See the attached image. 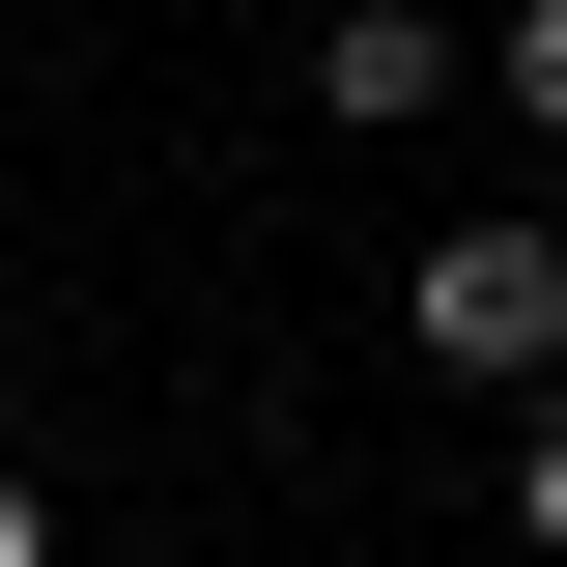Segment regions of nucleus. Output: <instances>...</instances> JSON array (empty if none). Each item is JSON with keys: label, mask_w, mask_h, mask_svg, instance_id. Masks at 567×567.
Here are the masks:
<instances>
[{"label": "nucleus", "mask_w": 567, "mask_h": 567, "mask_svg": "<svg viewBox=\"0 0 567 567\" xmlns=\"http://www.w3.org/2000/svg\"><path fill=\"white\" fill-rule=\"evenodd\" d=\"M425 369H567V227H454V256L398 284Z\"/></svg>", "instance_id": "f257e3e1"}, {"label": "nucleus", "mask_w": 567, "mask_h": 567, "mask_svg": "<svg viewBox=\"0 0 567 567\" xmlns=\"http://www.w3.org/2000/svg\"><path fill=\"white\" fill-rule=\"evenodd\" d=\"M454 85H483V58H454L425 0H341V29H312V114H341V142H398V114H454Z\"/></svg>", "instance_id": "f03ea898"}, {"label": "nucleus", "mask_w": 567, "mask_h": 567, "mask_svg": "<svg viewBox=\"0 0 567 567\" xmlns=\"http://www.w3.org/2000/svg\"><path fill=\"white\" fill-rule=\"evenodd\" d=\"M483 85L539 114V171H567V0H511V29H483Z\"/></svg>", "instance_id": "7ed1b4c3"}, {"label": "nucleus", "mask_w": 567, "mask_h": 567, "mask_svg": "<svg viewBox=\"0 0 567 567\" xmlns=\"http://www.w3.org/2000/svg\"><path fill=\"white\" fill-rule=\"evenodd\" d=\"M511 539L567 567V369H539V425H511Z\"/></svg>", "instance_id": "20e7f679"}, {"label": "nucleus", "mask_w": 567, "mask_h": 567, "mask_svg": "<svg viewBox=\"0 0 567 567\" xmlns=\"http://www.w3.org/2000/svg\"><path fill=\"white\" fill-rule=\"evenodd\" d=\"M0 567H58V511H29V483H0Z\"/></svg>", "instance_id": "39448f33"}]
</instances>
